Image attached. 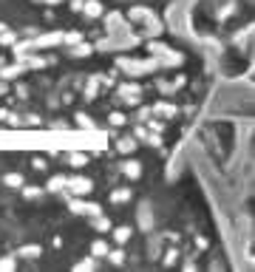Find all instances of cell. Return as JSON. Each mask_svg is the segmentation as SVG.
<instances>
[{"label": "cell", "instance_id": "cell-26", "mask_svg": "<svg viewBox=\"0 0 255 272\" xmlns=\"http://www.w3.org/2000/svg\"><path fill=\"white\" fill-rule=\"evenodd\" d=\"M17 267V258H0V270L3 272H12Z\"/></svg>", "mask_w": 255, "mask_h": 272}, {"label": "cell", "instance_id": "cell-3", "mask_svg": "<svg viewBox=\"0 0 255 272\" xmlns=\"http://www.w3.org/2000/svg\"><path fill=\"white\" fill-rule=\"evenodd\" d=\"M119 66L125 74H148L156 68V63H136V60H119Z\"/></svg>", "mask_w": 255, "mask_h": 272}, {"label": "cell", "instance_id": "cell-8", "mask_svg": "<svg viewBox=\"0 0 255 272\" xmlns=\"http://www.w3.org/2000/svg\"><path fill=\"white\" fill-rule=\"evenodd\" d=\"M23 71H26V63L20 60L17 66H0V77H3V80H12L17 74H23Z\"/></svg>", "mask_w": 255, "mask_h": 272}, {"label": "cell", "instance_id": "cell-32", "mask_svg": "<svg viewBox=\"0 0 255 272\" xmlns=\"http://www.w3.org/2000/svg\"><path fill=\"white\" fill-rule=\"evenodd\" d=\"M71 9H74V12H80V9H82V0H71Z\"/></svg>", "mask_w": 255, "mask_h": 272}, {"label": "cell", "instance_id": "cell-27", "mask_svg": "<svg viewBox=\"0 0 255 272\" xmlns=\"http://www.w3.org/2000/svg\"><path fill=\"white\" fill-rule=\"evenodd\" d=\"M20 190H23V196H26V199H37V196H40V187H26V184H23V187H20Z\"/></svg>", "mask_w": 255, "mask_h": 272}, {"label": "cell", "instance_id": "cell-33", "mask_svg": "<svg viewBox=\"0 0 255 272\" xmlns=\"http://www.w3.org/2000/svg\"><path fill=\"white\" fill-rule=\"evenodd\" d=\"M37 3H48V6H54V3H60V0H37Z\"/></svg>", "mask_w": 255, "mask_h": 272}, {"label": "cell", "instance_id": "cell-11", "mask_svg": "<svg viewBox=\"0 0 255 272\" xmlns=\"http://www.w3.org/2000/svg\"><path fill=\"white\" fill-rule=\"evenodd\" d=\"M131 202V187H116L111 190V204H125Z\"/></svg>", "mask_w": 255, "mask_h": 272}, {"label": "cell", "instance_id": "cell-31", "mask_svg": "<svg viewBox=\"0 0 255 272\" xmlns=\"http://www.w3.org/2000/svg\"><path fill=\"white\" fill-rule=\"evenodd\" d=\"M196 247H199V249H207V238H196Z\"/></svg>", "mask_w": 255, "mask_h": 272}, {"label": "cell", "instance_id": "cell-29", "mask_svg": "<svg viewBox=\"0 0 255 272\" xmlns=\"http://www.w3.org/2000/svg\"><path fill=\"white\" fill-rule=\"evenodd\" d=\"M34 170H46V167H48V162H46V159H43V156H37V159H34Z\"/></svg>", "mask_w": 255, "mask_h": 272}, {"label": "cell", "instance_id": "cell-21", "mask_svg": "<svg viewBox=\"0 0 255 272\" xmlns=\"http://www.w3.org/2000/svg\"><path fill=\"white\" fill-rule=\"evenodd\" d=\"M116 148H119V153H131V150H136V136L119 139V142H116Z\"/></svg>", "mask_w": 255, "mask_h": 272}, {"label": "cell", "instance_id": "cell-15", "mask_svg": "<svg viewBox=\"0 0 255 272\" xmlns=\"http://www.w3.org/2000/svg\"><path fill=\"white\" fill-rule=\"evenodd\" d=\"M91 51H94V45H91V43H74V45H71V54L74 57H88L91 54Z\"/></svg>", "mask_w": 255, "mask_h": 272}, {"label": "cell", "instance_id": "cell-20", "mask_svg": "<svg viewBox=\"0 0 255 272\" xmlns=\"http://www.w3.org/2000/svg\"><path fill=\"white\" fill-rule=\"evenodd\" d=\"M96 94H99V77H94V80H88V88L82 91V96H85V99H94Z\"/></svg>", "mask_w": 255, "mask_h": 272}, {"label": "cell", "instance_id": "cell-22", "mask_svg": "<svg viewBox=\"0 0 255 272\" xmlns=\"http://www.w3.org/2000/svg\"><path fill=\"white\" fill-rule=\"evenodd\" d=\"M14 43H17V34L9 31V28H3L0 31V45H14Z\"/></svg>", "mask_w": 255, "mask_h": 272}, {"label": "cell", "instance_id": "cell-34", "mask_svg": "<svg viewBox=\"0 0 255 272\" xmlns=\"http://www.w3.org/2000/svg\"><path fill=\"white\" fill-rule=\"evenodd\" d=\"M3 28H6V23H3V20H0V31H3Z\"/></svg>", "mask_w": 255, "mask_h": 272}, {"label": "cell", "instance_id": "cell-12", "mask_svg": "<svg viewBox=\"0 0 255 272\" xmlns=\"http://www.w3.org/2000/svg\"><path fill=\"white\" fill-rule=\"evenodd\" d=\"M108 249H111V244H108L105 238H96L94 244H91V255H94V258H105Z\"/></svg>", "mask_w": 255, "mask_h": 272}, {"label": "cell", "instance_id": "cell-18", "mask_svg": "<svg viewBox=\"0 0 255 272\" xmlns=\"http://www.w3.org/2000/svg\"><path fill=\"white\" fill-rule=\"evenodd\" d=\"M3 184H6V187H23V173H6V176H3Z\"/></svg>", "mask_w": 255, "mask_h": 272}, {"label": "cell", "instance_id": "cell-28", "mask_svg": "<svg viewBox=\"0 0 255 272\" xmlns=\"http://www.w3.org/2000/svg\"><path fill=\"white\" fill-rule=\"evenodd\" d=\"M77 122H80L82 128H88V131H94V128H96V125H94V119H88L85 113H80V116H77Z\"/></svg>", "mask_w": 255, "mask_h": 272}, {"label": "cell", "instance_id": "cell-5", "mask_svg": "<svg viewBox=\"0 0 255 272\" xmlns=\"http://www.w3.org/2000/svg\"><path fill=\"white\" fill-rule=\"evenodd\" d=\"M85 17H91V20H96V17H102V3L99 0H82V9H80Z\"/></svg>", "mask_w": 255, "mask_h": 272}, {"label": "cell", "instance_id": "cell-23", "mask_svg": "<svg viewBox=\"0 0 255 272\" xmlns=\"http://www.w3.org/2000/svg\"><path fill=\"white\" fill-rule=\"evenodd\" d=\"M108 261H111V264H116V267H119L122 261H125V252H122V249H108V255H105Z\"/></svg>", "mask_w": 255, "mask_h": 272}, {"label": "cell", "instance_id": "cell-25", "mask_svg": "<svg viewBox=\"0 0 255 272\" xmlns=\"http://www.w3.org/2000/svg\"><path fill=\"white\" fill-rule=\"evenodd\" d=\"M108 122L119 128V125H125V113H122V111H111V113H108Z\"/></svg>", "mask_w": 255, "mask_h": 272}, {"label": "cell", "instance_id": "cell-19", "mask_svg": "<svg viewBox=\"0 0 255 272\" xmlns=\"http://www.w3.org/2000/svg\"><path fill=\"white\" fill-rule=\"evenodd\" d=\"M111 230H114V227H111ZM131 227H116V230H114V241H116V244H125V241H128V238H131Z\"/></svg>", "mask_w": 255, "mask_h": 272}, {"label": "cell", "instance_id": "cell-4", "mask_svg": "<svg viewBox=\"0 0 255 272\" xmlns=\"http://www.w3.org/2000/svg\"><path fill=\"white\" fill-rule=\"evenodd\" d=\"M139 94H142V88H139V85H134V82H125V85H119V96L125 99V105H136V102H139Z\"/></svg>", "mask_w": 255, "mask_h": 272}, {"label": "cell", "instance_id": "cell-30", "mask_svg": "<svg viewBox=\"0 0 255 272\" xmlns=\"http://www.w3.org/2000/svg\"><path fill=\"white\" fill-rule=\"evenodd\" d=\"M176 258H179V249H170V252H167V258H164V264H173Z\"/></svg>", "mask_w": 255, "mask_h": 272}, {"label": "cell", "instance_id": "cell-10", "mask_svg": "<svg viewBox=\"0 0 255 272\" xmlns=\"http://www.w3.org/2000/svg\"><path fill=\"white\" fill-rule=\"evenodd\" d=\"M91 227H94L96 232H111V227H114V224H111V221H108L102 213H96V216H91Z\"/></svg>", "mask_w": 255, "mask_h": 272}, {"label": "cell", "instance_id": "cell-7", "mask_svg": "<svg viewBox=\"0 0 255 272\" xmlns=\"http://www.w3.org/2000/svg\"><path fill=\"white\" fill-rule=\"evenodd\" d=\"M122 173L128 179H139L142 176V164L136 162V159H128V162H122Z\"/></svg>", "mask_w": 255, "mask_h": 272}, {"label": "cell", "instance_id": "cell-9", "mask_svg": "<svg viewBox=\"0 0 255 272\" xmlns=\"http://www.w3.org/2000/svg\"><path fill=\"white\" fill-rule=\"evenodd\" d=\"M176 105H170V102H156V105H153V113H156V116H164V119H170V116H176Z\"/></svg>", "mask_w": 255, "mask_h": 272}, {"label": "cell", "instance_id": "cell-24", "mask_svg": "<svg viewBox=\"0 0 255 272\" xmlns=\"http://www.w3.org/2000/svg\"><path fill=\"white\" fill-rule=\"evenodd\" d=\"M80 40H82L80 31H63V43L66 45H74V43H80Z\"/></svg>", "mask_w": 255, "mask_h": 272}, {"label": "cell", "instance_id": "cell-1", "mask_svg": "<svg viewBox=\"0 0 255 272\" xmlns=\"http://www.w3.org/2000/svg\"><path fill=\"white\" fill-rule=\"evenodd\" d=\"M60 43H63V31H51V34L34 37L28 45H31V51H43V48H54V45H60Z\"/></svg>", "mask_w": 255, "mask_h": 272}, {"label": "cell", "instance_id": "cell-2", "mask_svg": "<svg viewBox=\"0 0 255 272\" xmlns=\"http://www.w3.org/2000/svg\"><path fill=\"white\" fill-rule=\"evenodd\" d=\"M66 190L71 193V196H85V193L94 190V181H91V179H85V176H71L66 181Z\"/></svg>", "mask_w": 255, "mask_h": 272}, {"label": "cell", "instance_id": "cell-13", "mask_svg": "<svg viewBox=\"0 0 255 272\" xmlns=\"http://www.w3.org/2000/svg\"><path fill=\"white\" fill-rule=\"evenodd\" d=\"M66 162L71 164V167H85V164H88V156L80 153V150H74V153H68L66 156Z\"/></svg>", "mask_w": 255, "mask_h": 272}, {"label": "cell", "instance_id": "cell-16", "mask_svg": "<svg viewBox=\"0 0 255 272\" xmlns=\"http://www.w3.org/2000/svg\"><path fill=\"white\" fill-rule=\"evenodd\" d=\"M96 267H99V264H96L94 255H88V258H82V261L74 264V270H77V272H91V270H96Z\"/></svg>", "mask_w": 255, "mask_h": 272}, {"label": "cell", "instance_id": "cell-14", "mask_svg": "<svg viewBox=\"0 0 255 272\" xmlns=\"http://www.w3.org/2000/svg\"><path fill=\"white\" fill-rule=\"evenodd\" d=\"M40 252H43V249L37 244H26V247H20V249H17V258H37Z\"/></svg>", "mask_w": 255, "mask_h": 272}, {"label": "cell", "instance_id": "cell-17", "mask_svg": "<svg viewBox=\"0 0 255 272\" xmlns=\"http://www.w3.org/2000/svg\"><path fill=\"white\" fill-rule=\"evenodd\" d=\"M66 181H68V176H51V181H48V193H63L66 190Z\"/></svg>", "mask_w": 255, "mask_h": 272}, {"label": "cell", "instance_id": "cell-6", "mask_svg": "<svg viewBox=\"0 0 255 272\" xmlns=\"http://www.w3.org/2000/svg\"><path fill=\"white\" fill-rule=\"evenodd\" d=\"M131 20H134V23H153V12H150V9H142V6H134V9H131Z\"/></svg>", "mask_w": 255, "mask_h": 272}]
</instances>
